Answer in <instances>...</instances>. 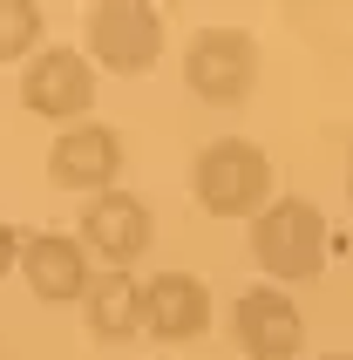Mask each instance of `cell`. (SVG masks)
<instances>
[{
    "label": "cell",
    "mask_w": 353,
    "mask_h": 360,
    "mask_svg": "<svg viewBox=\"0 0 353 360\" xmlns=\"http://www.w3.org/2000/svg\"><path fill=\"white\" fill-rule=\"evenodd\" d=\"M347 198H353V163H347Z\"/></svg>",
    "instance_id": "obj_14"
},
{
    "label": "cell",
    "mask_w": 353,
    "mask_h": 360,
    "mask_svg": "<svg viewBox=\"0 0 353 360\" xmlns=\"http://www.w3.org/2000/svg\"><path fill=\"white\" fill-rule=\"evenodd\" d=\"M184 82L197 102L211 109H238L258 82V41L245 27H197L184 48Z\"/></svg>",
    "instance_id": "obj_3"
},
{
    "label": "cell",
    "mask_w": 353,
    "mask_h": 360,
    "mask_svg": "<svg viewBox=\"0 0 353 360\" xmlns=\"http://www.w3.org/2000/svg\"><path fill=\"white\" fill-rule=\"evenodd\" d=\"M20 102L48 122H82L96 102V68L75 48H34V61L20 68Z\"/></svg>",
    "instance_id": "obj_5"
},
{
    "label": "cell",
    "mask_w": 353,
    "mask_h": 360,
    "mask_svg": "<svg viewBox=\"0 0 353 360\" xmlns=\"http://www.w3.org/2000/svg\"><path fill=\"white\" fill-rule=\"evenodd\" d=\"M116 170H122V136L109 122H75L68 136L48 150V177L61 191H116Z\"/></svg>",
    "instance_id": "obj_9"
},
{
    "label": "cell",
    "mask_w": 353,
    "mask_h": 360,
    "mask_svg": "<svg viewBox=\"0 0 353 360\" xmlns=\"http://www.w3.org/2000/svg\"><path fill=\"white\" fill-rule=\"evenodd\" d=\"M48 34L34 0H0V61H34V41Z\"/></svg>",
    "instance_id": "obj_12"
},
{
    "label": "cell",
    "mask_w": 353,
    "mask_h": 360,
    "mask_svg": "<svg viewBox=\"0 0 353 360\" xmlns=\"http://www.w3.org/2000/svg\"><path fill=\"white\" fill-rule=\"evenodd\" d=\"M89 333H96L102 347H122L143 333V285L136 272H102V279H89Z\"/></svg>",
    "instance_id": "obj_11"
},
{
    "label": "cell",
    "mask_w": 353,
    "mask_h": 360,
    "mask_svg": "<svg viewBox=\"0 0 353 360\" xmlns=\"http://www.w3.org/2000/svg\"><path fill=\"white\" fill-rule=\"evenodd\" d=\"M231 333L245 347V360H293L306 347V313L293 306V292L278 285H252L231 306Z\"/></svg>",
    "instance_id": "obj_6"
},
{
    "label": "cell",
    "mask_w": 353,
    "mask_h": 360,
    "mask_svg": "<svg viewBox=\"0 0 353 360\" xmlns=\"http://www.w3.org/2000/svg\"><path fill=\"white\" fill-rule=\"evenodd\" d=\"M89 48H96V61L109 75L157 68V55H163L157 7H143V0H102V7H89Z\"/></svg>",
    "instance_id": "obj_4"
},
{
    "label": "cell",
    "mask_w": 353,
    "mask_h": 360,
    "mask_svg": "<svg viewBox=\"0 0 353 360\" xmlns=\"http://www.w3.org/2000/svg\"><path fill=\"white\" fill-rule=\"evenodd\" d=\"M211 326V292L191 272H157L143 285V333L157 340H197Z\"/></svg>",
    "instance_id": "obj_10"
},
{
    "label": "cell",
    "mask_w": 353,
    "mask_h": 360,
    "mask_svg": "<svg viewBox=\"0 0 353 360\" xmlns=\"http://www.w3.org/2000/svg\"><path fill=\"white\" fill-rule=\"evenodd\" d=\"M14 265H20V231H14V224H0V279H7Z\"/></svg>",
    "instance_id": "obj_13"
},
{
    "label": "cell",
    "mask_w": 353,
    "mask_h": 360,
    "mask_svg": "<svg viewBox=\"0 0 353 360\" xmlns=\"http://www.w3.org/2000/svg\"><path fill=\"white\" fill-rule=\"evenodd\" d=\"M326 360H353V354H326Z\"/></svg>",
    "instance_id": "obj_15"
},
{
    "label": "cell",
    "mask_w": 353,
    "mask_h": 360,
    "mask_svg": "<svg viewBox=\"0 0 353 360\" xmlns=\"http://www.w3.org/2000/svg\"><path fill=\"white\" fill-rule=\"evenodd\" d=\"M20 279L34 285V300L48 306H68V300H89V252H82V238H68V231H27L20 238Z\"/></svg>",
    "instance_id": "obj_8"
},
{
    "label": "cell",
    "mask_w": 353,
    "mask_h": 360,
    "mask_svg": "<svg viewBox=\"0 0 353 360\" xmlns=\"http://www.w3.org/2000/svg\"><path fill=\"white\" fill-rule=\"evenodd\" d=\"M150 204L129 198V191H102L96 204H82V252L89 259H109V272H129V259L150 252Z\"/></svg>",
    "instance_id": "obj_7"
},
{
    "label": "cell",
    "mask_w": 353,
    "mask_h": 360,
    "mask_svg": "<svg viewBox=\"0 0 353 360\" xmlns=\"http://www.w3.org/2000/svg\"><path fill=\"white\" fill-rule=\"evenodd\" d=\"M191 191L211 218H258L265 198H272V157L245 136H217V143L197 150Z\"/></svg>",
    "instance_id": "obj_1"
},
{
    "label": "cell",
    "mask_w": 353,
    "mask_h": 360,
    "mask_svg": "<svg viewBox=\"0 0 353 360\" xmlns=\"http://www.w3.org/2000/svg\"><path fill=\"white\" fill-rule=\"evenodd\" d=\"M252 259L272 272V285H299L326 272V218L306 198H278L252 218Z\"/></svg>",
    "instance_id": "obj_2"
}]
</instances>
